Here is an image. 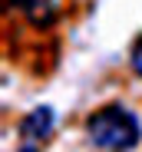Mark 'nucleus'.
<instances>
[{
    "instance_id": "nucleus-1",
    "label": "nucleus",
    "mask_w": 142,
    "mask_h": 152,
    "mask_svg": "<svg viewBox=\"0 0 142 152\" xmlns=\"http://www.w3.org/2000/svg\"><path fill=\"white\" fill-rule=\"evenodd\" d=\"M86 136L103 152H129L142 139V122H139V116L132 109L112 103V106L96 109L86 119Z\"/></svg>"
},
{
    "instance_id": "nucleus-2",
    "label": "nucleus",
    "mask_w": 142,
    "mask_h": 152,
    "mask_svg": "<svg viewBox=\"0 0 142 152\" xmlns=\"http://www.w3.org/2000/svg\"><path fill=\"white\" fill-rule=\"evenodd\" d=\"M53 126H56V113L50 109V106H36V109H30L27 116L20 119V136L27 139L30 145H36V142H46L50 139V132H53Z\"/></svg>"
},
{
    "instance_id": "nucleus-3",
    "label": "nucleus",
    "mask_w": 142,
    "mask_h": 152,
    "mask_svg": "<svg viewBox=\"0 0 142 152\" xmlns=\"http://www.w3.org/2000/svg\"><path fill=\"white\" fill-rule=\"evenodd\" d=\"M7 4L13 7V10H20L23 17H27L33 27H50V23L56 20V13H60V0H7Z\"/></svg>"
},
{
    "instance_id": "nucleus-4",
    "label": "nucleus",
    "mask_w": 142,
    "mask_h": 152,
    "mask_svg": "<svg viewBox=\"0 0 142 152\" xmlns=\"http://www.w3.org/2000/svg\"><path fill=\"white\" fill-rule=\"evenodd\" d=\"M132 69L142 76V46H135V53H132Z\"/></svg>"
},
{
    "instance_id": "nucleus-5",
    "label": "nucleus",
    "mask_w": 142,
    "mask_h": 152,
    "mask_svg": "<svg viewBox=\"0 0 142 152\" xmlns=\"http://www.w3.org/2000/svg\"><path fill=\"white\" fill-rule=\"evenodd\" d=\"M20 152H36V145H30V142H27V145H23Z\"/></svg>"
}]
</instances>
